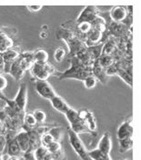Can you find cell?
<instances>
[{"label": "cell", "instance_id": "7402d4cb", "mask_svg": "<svg viewBox=\"0 0 141 160\" xmlns=\"http://www.w3.org/2000/svg\"><path fill=\"white\" fill-rule=\"evenodd\" d=\"M88 154H89V157L92 160H112L110 155L105 154L98 148L88 151Z\"/></svg>", "mask_w": 141, "mask_h": 160}, {"label": "cell", "instance_id": "5bb4252c", "mask_svg": "<svg viewBox=\"0 0 141 160\" xmlns=\"http://www.w3.org/2000/svg\"><path fill=\"white\" fill-rule=\"evenodd\" d=\"M98 149L100 150L101 152L110 155L111 149H112V140H111L110 134L108 132L105 133L98 142Z\"/></svg>", "mask_w": 141, "mask_h": 160}, {"label": "cell", "instance_id": "52a82bcc", "mask_svg": "<svg viewBox=\"0 0 141 160\" xmlns=\"http://www.w3.org/2000/svg\"><path fill=\"white\" fill-rule=\"evenodd\" d=\"M99 16V10L95 6H88L82 10L80 15L78 16L77 23L79 22H90L92 23Z\"/></svg>", "mask_w": 141, "mask_h": 160}, {"label": "cell", "instance_id": "484cf974", "mask_svg": "<svg viewBox=\"0 0 141 160\" xmlns=\"http://www.w3.org/2000/svg\"><path fill=\"white\" fill-rule=\"evenodd\" d=\"M32 114H33L34 118L37 120L38 124H43V123H45V121L47 119V115H46V113H45L43 110H34V111L32 112Z\"/></svg>", "mask_w": 141, "mask_h": 160}, {"label": "cell", "instance_id": "836d02e7", "mask_svg": "<svg viewBox=\"0 0 141 160\" xmlns=\"http://www.w3.org/2000/svg\"><path fill=\"white\" fill-rule=\"evenodd\" d=\"M8 87V80L5 78V77L2 76V74L0 75V91L3 92V90L6 89Z\"/></svg>", "mask_w": 141, "mask_h": 160}, {"label": "cell", "instance_id": "f35d334b", "mask_svg": "<svg viewBox=\"0 0 141 160\" xmlns=\"http://www.w3.org/2000/svg\"><path fill=\"white\" fill-rule=\"evenodd\" d=\"M0 160H3V153L0 152Z\"/></svg>", "mask_w": 141, "mask_h": 160}, {"label": "cell", "instance_id": "4fadbf2b", "mask_svg": "<svg viewBox=\"0 0 141 160\" xmlns=\"http://www.w3.org/2000/svg\"><path fill=\"white\" fill-rule=\"evenodd\" d=\"M16 139L18 141L21 150L24 154L28 153L30 147V140H29V135L27 130H21L18 132Z\"/></svg>", "mask_w": 141, "mask_h": 160}, {"label": "cell", "instance_id": "277c9868", "mask_svg": "<svg viewBox=\"0 0 141 160\" xmlns=\"http://www.w3.org/2000/svg\"><path fill=\"white\" fill-rule=\"evenodd\" d=\"M64 115L66 116L67 119L68 120V122L70 124V129L73 130L75 133L80 134V133L90 132V130L88 128L85 122L79 118L78 112L73 109L71 107L67 110V112Z\"/></svg>", "mask_w": 141, "mask_h": 160}, {"label": "cell", "instance_id": "2e32d148", "mask_svg": "<svg viewBox=\"0 0 141 160\" xmlns=\"http://www.w3.org/2000/svg\"><path fill=\"white\" fill-rule=\"evenodd\" d=\"M18 61L20 63L21 67L25 71L29 70L31 67L33 66L34 62V58H33V52H23L20 53L18 56Z\"/></svg>", "mask_w": 141, "mask_h": 160}, {"label": "cell", "instance_id": "9c48e42d", "mask_svg": "<svg viewBox=\"0 0 141 160\" xmlns=\"http://www.w3.org/2000/svg\"><path fill=\"white\" fill-rule=\"evenodd\" d=\"M131 14V10H128L127 7L116 6L110 11V18L113 22H123L128 18V15Z\"/></svg>", "mask_w": 141, "mask_h": 160}, {"label": "cell", "instance_id": "ac0fdd59", "mask_svg": "<svg viewBox=\"0 0 141 160\" xmlns=\"http://www.w3.org/2000/svg\"><path fill=\"white\" fill-rule=\"evenodd\" d=\"M7 153H8V155L9 157H18V158H20L24 155V153L22 152L20 147H19V145H18V143L16 138L8 142Z\"/></svg>", "mask_w": 141, "mask_h": 160}, {"label": "cell", "instance_id": "30bf717a", "mask_svg": "<svg viewBox=\"0 0 141 160\" xmlns=\"http://www.w3.org/2000/svg\"><path fill=\"white\" fill-rule=\"evenodd\" d=\"M19 52L18 50L14 49L13 48H11L8 50H7L6 52L2 53L1 56L4 60V64H5V68H4V73L8 74V71L10 69L11 65L13 64V62L17 59L19 56Z\"/></svg>", "mask_w": 141, "mask_h": 160}, {"label": "cell", "instance_id": "7c38bea8", "mask_svg": "<svg viewBox=\"0 0 141 160\" xmlns=\"http://www.w3.org/2000/svg\"><path fill=\"white\" fill-rule=\"evenodd\" d=\"M118 138L119 139H126V138H132L133 136V126L132 120L125 121L121 124L118 129L117 133Z\"/></svg>", "mask_w": 141, "mask_h": 160}, {"label": "cell", "instance_id": "4dcf8cb0", "mask_svg": "<svg viewBox=\"0 0 141 160\" xmlns=\"http://www.w3.org/2000/svg\"><path fill=\"white\" fill-rule=\"evenodd\" d=\"M47 149L48 150L49 153H55L58 150L62 149V147H61V144L59 141H56L54 140L52 143H50L48 147H47Z\"/></svg>", "mask_w": 141, "mask_h": 160}, {"label": "cell", "instance_id": "cb8c5ba5", "mask_svg": "<svg viewBox=\"0 0 141 160\" xmlns=\"http://www.w3.org/2000/svg\"><path fill=\"white\" fill-rule=\"evenodd\" d=\"M77 24H78L77 28H78L79 34L84 36V38H86V36L89 33V31L92 28V24L90 22H79Z\"/></svg>", "mask_w": 141, "mask_h": 160}, {"label": "cell", "instance_id": "1f68e13d", "mask_svg": "<svg viewBox=\"0 0 141 160\" xmlns=\"http://www.w3.org/2000/svg\"><path fill=\"white\" fill-rule=\"evenodd\" d=\"M51 160H64L65 159V153L62 149L58 150L55 153H50Z\"/></svg>", "mask_w": 141, "mask_h": 160}, {"label": "cell", "instance_id": "603a6c76", "mask_svg": "<svg viewBox=\"0 0 141 160\" xmlns=\"http://www.w3.org/2000/svg\"><path fill=\"white\" fill-rule=\"evenodd\" d=\"M98 59L102 68H104L105 69H107L115 63V59L111 55H100V57Z\"/></svg>", "mask_w": 141, "mask_h": 160}, {"label": "cell", "instance_id": "ffe728a7", "mask_svg": "<svg viewBox=\"0 0 141 160\" xmlns=\"http://www.w3.org/2000/svg\"><path fill=\"white\" fill-rule=\"evenodd\" d=\"M38 126V122L34 118L32 113H25L24 118H23V127L22 128L24 130H30L35 128Z\"/></svg>", "mask_w": 141, "mask_h": 160}, {"label": "cell", "instance_id": "f546056e", "mask_svg": "<svg viewBox=\"0 0 141 160\" xmlns=\"http://www.w3.org/2000/svg\"><path fill=\"white\" fill-rule=\"evenodd\" d=\"M48 132L52 135L54 139L56 141L60 142V140L63 138V130H62V128H50Z\"/></svg>", "mask_w": 141, "mask_h": 160}, {"label": "cell", "instance_id": "7a4b0ae2", "mask_svg": "<svg viewBox=\"0 0 141 160\" xmlns=\"http://www.w3.org/2000/svg\"><path fill=\"white\" fill-rule=\"evenodd\" d=\"M58 38L66 41L67 45L69 48V56L74 57L78 51L85 48L83 41L80 40L73 32L68 29H61L58 32Z\"/></svg>", "mask_w": 141, "mask_h": 160}, {"label": "cell", "instance_id": "e0dca14e", "mask_svg": "<svg viewBox=\"0 0 141 160\" xmlns=\"http://www.w3.org/2000/svg\"><path fill=\"white\" fill-rule=\"evenodd\" d=\"M49 101H50L52 107L57 110V111L60 112L62 114H65L67 112V110L70 108V106L65 100L63 99L61 97H59L58 95H56Z\"/></svg>", "mask_w": 141, "mask_h": 160}, {"label": "cell", "instance_id": "5b68a950", "mask_svg": "<svg viewBox=\"0 0 141 160\" xmlns=\"http://www.w3.org/2000/svg\"><path fill=\"white\" fill-rule=\"evenodd\" d=\"M68 138H69V143H70L72 148L78 156L80 160H92L89 157L88 151L84 146L78 134L75 133L73 130L69 128L68 129Z\"/></svg>", "mask_w": 141, "mask_h": 160}, {"label": "cell", "instance_id": "d6a6232c", "mask_svg": "<svg viewBox=\"0 0 141 160\" xmlns=\"http://www.w3.org/2000/svg\"><path fill=\"white\" fill-rule=\"evenodd\" d=\"M8 141L4 134H0V152L4 153L5 149L7 148Z\"/></svg>", "mask_w": 141, "mask_h": 160}, {"label": "cell", "instance_id": "83f0119b", "mask_svg": "<svg viewBox=\"0 0 141 160\" xmlns=\"http://www.w3.org/2000/svg\"><path fill=\"white\" fill-rule=\"evenodd\" d=\"M54 140H55L54 138L52 137V135H51L49 132L44 133L43 135H41V146L47 148Z\"/></svg>", "mask_w": 141, "mask_h": 160}, {"label": "cell", "instance_id": "74e56055", "mask_svg": "<svg viewBox=\"0 0 141 160\" xmlns=\"http://www.w3.org/2000/svg\"><path fill=\"white\" fill-rule=\"evenodd\" d=\"M7 160H20V158H18V157H9Z\"/></svg>", "mask_w": 141, "mask_h": 160}, {"label": "cell", "instance_id": "8d00e7d4", "mask_svg": "<svg viewBox=\"0 0 141 160\" xmlns=\"http://www.w3.org/2000/svg\"><path fill=\"white\" fill-rule=\"evenodd\" d=\"M6 131H7V129L4 126V123L0 120V134H5Z\"/></svg>", "mask_w": 141, "mask_h": 160}, {"label": "cell", "instance_id": "d590c367", "mask_svg": "<svg viewBox=\"0 0 141 160\" xmlns=\"http://www.w3.org/2000/svg\"><path fill=\"white\" fill-rule=\"evenodd\" d=\"M4 68H5V64H4V60H3V58L0 54V73H4Z\"/></svg>", "mask_w": 141, "mask_h": 160}, {"label": "cell", "instance_id": "4316f807", "mask_svg": "<svg viewBox=\"0 0 141 160\" xmlns=\"http://www.w3.org/2000/svg\"><path fill=\"white\" fill-rule=\"evenodd\" d=\"M83 82H84V86L86 87V88H88V89H92V88H94L97 86L98 79H97L93 75H90V76H88V78H86Z\"/></svg>", "mask_w": 141, "mask_h": 160}, {"label": "cell", "instance_id": "e575fe53", "mask_svg": "<svg viewBox=\"0 0 141 160\" xmlns=\"http://www.w3.org/2000/svg\"><path fill=\"white\" fill-rule=\"evenodd\" d=\"M27 8L31 12H38V11H40L42 9L43 7L42 6H28Z\"/></svg>", "mask_w": 141, "mask_h": 160}, {"label": "cell", "instance_id": "8fae6325", "mask_svg": "<svg viewBox=\"0 0 141 160\" xmlns=\"http://www.w3.org/2000/svg\"><path fill=\"white\" fill-rule=\"evenodd\" d=\"M78 112L79 118L85 122L88 128L90 130L91 132L96 131L98 126H97V121L95 119V117L92 114V112L87 109H82L80 111H78Z\"/></svg>", "mask_w": 141, "mask_h": 160}, {"label": "cell", "instance_id": "d6986e66", "mask_svg": "<svg viewBox=\"0 0 141 160\" xmlns=\"http://www.w3.org/2000/svg\"><path fill=\"white\" fill-rule=\"evenodd\" d=\"M14 43L10 38L0 30V54L6 52L11 48H13Z\"/></svg>", "mask_w": 141, "mask_h": 160}, {"label": "cell", "instance_id": "f1b7e54d", "mask_svg": "<svg viewBox=\"0 0 141 160\" xmlns=\"http://www.w3.org/2000/svg\"><path fill=\"white\" fill-rule=\"evenodd\" d=\"M66 57V50L63 48H58L54 52V59L56 60L58 63L62 62Z\"/></svg>", "mask_w": 141, "mask_h": 160}, {"label": "cell", "instance_id": "ba28073f", "mask_svg": "<svg viewBox=\"0 0 141 160\" xmlns=\"http://www.w3.org/2000/svg\"><path fill=\"white\" fill-rule=\"evenodd\" d=\"M17 107L22 111H25L28 104V86L27 84H21L16 98L13 99Z\"/></svg>", "mask_w": 141, "mask_h": 160}, {"label": "cell", "instance_id": "d4e9b609", "mask_svg": "<svg viewBox=\"0 0 141 160\" xmlns=\"http://www.w3.org/2000/svg\"><path fill=\"white\" fill-rule=\"evenodd\" d=\"M119 150L124 153L130 150L133 147V140L132 138H126V139H119Z\"/></svg>", "mask_w": 141, "mask_h": 160}, {"label": "cell", "instance_id": "6da1fadb", "mask_svg": "<svg viewBox=\"0 0 141 160\" xmlns=\"http://www.w3.org/2000/svg\"><path fill=\"white\" fill-rule=\"evenodd\" d=\"M92 75V67H87L83 65L78 58L74 56L71 59V67L68 70L64 73H58V78L59 80L63 79H77L84 81L86 78Z\"/></svg>", "mask_w": 141, "mask_h": 160}, {"label": "cell", "instance_id": "3957f363", "mask_svg": "<svg viewBox=\"0 0 141 160\" xmlns=\"http://www.w3.org/2000/svg\"><path fill=\"white\" fill-rule=\"evenodd\" d=\"M33 78L37 80H48L50 76H58V72L50 63H34L29 69Z\"/></svg>", "mask_w": 141, "mask_h": 160}, {"label": "cell", "instance_id": "8992f818", "mask_svg": "<svg viewBox=\"0 0 141 160\" xmlns=\"http://www.w3.org/2000/svg\"><path fill=\"white\" fill-rule=\"evenodd\" d=\"M35 88L37 93L45 99L50 100L57 95L56 91L48 82V80H37Z\"/></svg>", "mask_w": 141, "mask_h": 160}, {"label": "cell", "instance_id": "9a60e30c", "mask_svg": "<svg viewBox=\"0 0 141 160\" xmlns=\"http://www.w3.org/2000/svg\"><path fill=\"white\" fill-rule=\"evenodd\" d=\"M25 70L23 69V68L21 67L20 63L18 61V58L13 62V64L11 65L10 69L8 71V74L11 77L17 81H19L23 78V77L25 76Z\"/></svg>", "mask_w": 141, "mask_h": 160}, {"label": "cell", "instance_id": "ab89813d", "mask_svg": "<svg viewBox=\"0 0 141 160\" xmlns=\"http://www.w3.org/2000/svg\"><path fill=\"white\" fill-rule=\"evenodd\" d=\"M48 160H50V159H48Z\"/></svg>", "mask_w": 141, "mask_h": 160}, {"label": "cell", "instance_id": "44dd1931", "mask_svg": "<svg viewBox=\"0 0 141 160\" xmlns=\"http://www.w3.org/2000/svg\"><path fill=\"white\" fill-rule=\"evenodd\" d=\"M33 58L35 63H46L48 60V54L46 50L37 49L33 52Z\"/></svg>", "mask_w": 141, "mask_h": 160}]
</instances>
